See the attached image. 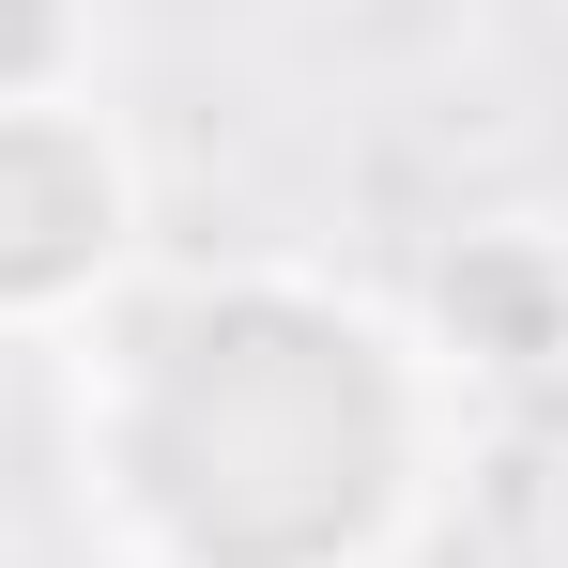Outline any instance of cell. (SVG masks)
Wrapping results in <instances>:
<instances>
[{"label": "cell", "instance_id": "1", "mask_svg": "<svg viewBox=\"0 0 568 568\" xmlns=\"http://www.w3.org/2000/svg\"><path fill=\"white\" fill-rule=\"evenodd\" d=\"M476 399L399 292L323 262H139L62 338V491L108 568H399Z\"/></svg>", "mask_w": 568, "mask_h": 568}, {"label": "cell", "instance_id": "2", "mask_svg": "<svg viewBox=\"0 0 568 568\" xmlns=\"http://www.w3.org/2000/svg\"><path fill=\"white\" fill-rule=\"evenodd\" d=\"M154 262V170L108 93L0 108V354H62Z\"/></svg>", "mask_w": 568, "mask_h": 568}, {"label": "cell", "instance_id": "3", "mask_svg": "<svg viewBox=\"0 0 568 568\" xmlns=\"http://www.w3.org/2000/svg\"><path fill=\"white\" fill-rule=\"evenodd\" d=\"M399 323L430 338V369L462 384H554L568 369V231L554 215H476L430 246V277L399 292Z\"/></svg>", "mask_w": 568, "mask_h": 568}, {"label": "cell", "instance_id": "4", "mask_svg": "<svg viewBox=\"0 0 568 568\" xmlns=\"http://www.w3.org/2000/svg\"><path fill=\"white\" fill-rule=\"evenodd\" d=\"M108 78V0H0V108L93 93Z\"/></svg>", "mask_w": 568, "mask_h": 568}]
</instances>
